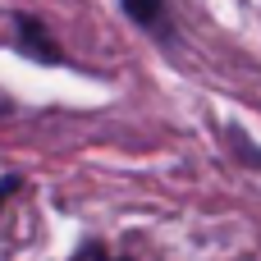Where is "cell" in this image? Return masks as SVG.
<instances>
[{
	"label": "cell",
	"instance_id": "5",
	"mask_svg": "<svg viewBox=\"0 0 261 261\" xmlns=\"http://www.w3.org/2000/svg\"><path fill=\"white\" fill-rule=\"evenodd\" d=\"M14 188H18V179H0V206H5V197H9Z\"/></svg>",
	"mask_w": 261,
	"mask_h": 261
},
{
	"label": "cell",
	"instance_id": "4",
	"mask_svg": "<svg viewBox=\"0 0 261 261\" xmlns=\"http://www.w3.org/2000/svg\"><path fill=\"white\" fill-rule=\"evenodd\" d=\"M78 261H124V257H110L106 248H83V252H78Z\"/></svg>",
	"mask_w": 261,
	"mask_h": 261
},
{
	"label": "cell",
	"instance_id": "2",
	"mask_svg": "<svg viewBox=\"0 0 261 261\" xmlns=\"http://www.w3.org/2000/svg\"><path fill=\"white\" fill-rule=\"evenodd\" d=\"M119 5L138 28H161V18H165V0H119Z\"/></svg>",
	"mask_w": 261,
	"mask_h": 261
},
{
	"label": "cell",
	"instance_id": "3",
	"mask_svg": "<svg viewBox=\"0 0 261 261\" xmlns=\"http://www.w3.org/2000/svg\"><path fill=\"white\" fill-rule=\"evenodd\" d=\"M229 138H234V151H239L243 161H252V165H257V170H261V156H257V151H252V147H248V138H243L239 128H229Z\"/></svg>",
	"mask_w": 261,
	"mask_h": 261
},
{
	"label": "cell",
	"instance_id": "1",
	"mask_svg": "<svg viewBox=\"0 0 261 261\" xmlns=\"http://www.w3.org/2000/svg\"><path fill=\"white\" fill-rule=\"evenodd\" d=\"M14 23H18V50H23V55L46 60V64H60V60H64V55H60V46L50 41V32H46L32 14H18Z\"/></svg>",
	"mask_w": 261,
	"mask_h": 261
}]
</instances>
